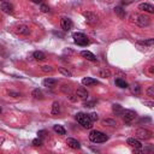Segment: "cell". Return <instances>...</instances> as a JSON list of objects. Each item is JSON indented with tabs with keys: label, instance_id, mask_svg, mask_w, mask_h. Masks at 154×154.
<instances>
[{
	"label": "cell",
	"instance_id": "obj_37",
	"mask_svg": "<svg viewBox=\"0 0 154 154\" xmlns=\"http://www.w3.org/2000/svg\"><path fill=\"white\" fill-rule=\"evenodd\" d=\"M94 105H95V101H87L83 104L84 107H94Z\"/></svg>",
	"mask_w": 154,
	"mask_h": 154
},
{
	"label": "cell",
	"instance_id": "obj_40",
	"mask_svg": "<svg viewBox=\"0 0 154 154\" xmlns=\"http://www.w3.org/2000/svg\"><path fill=\"white\" fill-rule=\"evenodd\" d=\"M68 98H69V99H70L71 101H76V100H77V96L75 98V95H72V94H70V95H69Z\"/></svg>",
	"mask_w": 154,
	"mask_h": 154
},
{
	"label": "cell",
	"instance_id": "obj_10",
	"mask_svg": "<svg viewBox=\"0 0 154 154\" xmlns=\"http://www.w3.org/2000/svg\"><path fill=\"white\" fill-rule=\"evenodd\" d=\"M0 8H1L3 12H5V13H13V5L8 1H1Z\"/></svg>",
	"mask_w": 154,
	"mask_h": 154
},
{
	"label": "cell",
	"instance_id": "obj_43",
	"mask_svg": "<svg viewBox=\"0 0 154 154\" xmlns=\"http://www.w3.org/2000/svg\"><path fill=\"white\" fill-rule=\"evenodd\" d=\"M148 71H149V74H152V75H154V66H149V69H148Z\"/></svg>",
	"mask_w": 154,
	"mask_h": 154
},
{
	"label": "cell",
	"instance_id": "obj_9",
	"mask_svg": "<svg viewBox=\"0 0 154 154\" xmlns=\"http://www.w3.org/2000/svg\"><path fill=\"white\" fill-rule=\"evenodd\" d=\"M15 32L19 35H29L30 29H29V27H27L24 24H18V25L15 27Z\"/></svg>",
	"mask_w": 154,
	"mask_h": 154
},
{
	"label": "cell",
	"instance_id": "obj_32",
	"mask_svg": "<svg viewBox=\"0 0 154 154\" xmlns=\"http://www.w3.org/2000/svg\"><path fill=\"white\" fill-rule=\"evenodd\" d=\"M33 146H35V147H40V146H42V140L41 139H35V140H33Z\"/></svg>",
	"mask_w": 154,
	"mask_h": 154
},
{
	"label": "cell",
	"instance_id": "obj_15",
	"mask_svg": "<svg viewBox=\"0 0 154 154\" xmlns=\"http://www.w3.org/2000/svg\"><path fill=\"white\" fill-rule=\"evenodd\" d=\"M81 56L83 57V58H86L87 60H90V61H96V57L91 53V52H89V51H82L81 52Z\"/></svg>",
	"mask_w": 154,
	"mask_h": 154
},
{
	"label": "cell",
	"instance_id": "obj_21",
	"mask_svg": "<svg viewBox=\"0 0 154 154\" xmlns=\"http://www.w3.org/2000/svg\"><path fill=\"white\" fill-rule=\"evenodd\" d=\"M53 130L57 132L58 135H65L66 134V130L64 129V127L63 125H59V124L53 125Z\"/></svg>",
	"mask_w": 154,
	"mask_h": 154
},
{
	"label": "cell",
	"instance_id": "obj_7",
	"mask_svg": "<svg viewBox=\"0 0 154 154\" xmlns=\"http://www.w3.org/2000/svg\"><path fill=\"white\" fill-rule=\"evenodd\" d=\"M72 25H74V23H72V20H71L70 18L63 17L60 19V27H61V29H63L64 32H69V30H71V29H72Z\"/></svg>",
	"mask_w": 154,
	"mask_h": 154
},
{
	"label": "cell",
	"instance_id": "obj_20",
	"mask_svg": "<svg viewBox=\"0 0 154 154\" xmlns=\"http://www.w3.org/2000/svg\"><path fill=\"white\" fill-rule=\"evenodd\" d=\"M99 76L102 77V78H110V77H111V71H110L108 69H106V68L100 69V71H99Z\"/></svg>",
	"mask_w": 154,
	"mask_h": 154
},
{
	"label": "cell",
	"instance_id": "obj_17",
	"mask_svg": "<svg viewBox=\"0 0 154 154\" xmlns=\"http://www.w3.org/2000/svg\"><path fill=\"white\" fill-rule=\"evenodd\" d=\"M112 111H113V113L116 116H123V112H124V108H123L120 105L118 104H115V105H112Z\"/></svg>",
	"mask_w": 154,
	"mask_h": 154
},
{
	"label": "cell",
	"instance_id": "obj_26",
	"mask_svg": "<svg viewBox=\"0 0 154 154\" xmlns=\"http://www.w3.org/2000/svg\"><path fill=\"white\" fill-rule=\"evenodd\" d=\"M52 115H59L60 113V105H59V102H53V105H52Z\"/></svg>",
	"mask_w": 154,
	"mask_h": 154
},
{
	"label": "cell",
	"instance_id": "obj_4",
	"mask_svg": "<svg viewBox=\"0 0 154 154\" xmlns=\"http://www.w3.org/2000/svg\"><path fill=\"white\" fill-rule=\"evenodd\" d=\"M135 135H136V137L140 139V140H149V139L153 137V132H152L150 130H148V129L140 128V129L136 130Z\"/></svg>",
	"mask_w": 154,
	"mask_h": 154
},
{
	"label": "cell",
	"instance_id": "obj_11",
	"mask_svg": "<svg viewBox=\"0 0 154 154\" xmlns=\"http://www.w3.org/2000/svg\"><path fill=\"white\" fill-rule=\"evenodd\" d=\"M139 10L141 11H145V12H148V13H154V6L152 4H148V3H142L139 5Z\"/></svg>",
	"mask_w": 154,
	"mask_h": 154
},
{
	"label": "cell",
	"instance_id": "obj_18",
	"mask_svg": "<svg viewBox=\"0 0 154 154\" xmlns=\"http://www.w3.org/2000/svg\"><path fill=\"white\" fill-rule=\"evenodd\" d=\"M82 84L83 86H94V84H98V81L91 78V77H84L83 79H82Z\"/></svg>",
	"mask_w": 154,
	"mask_h": 154
},
{
	"label": "cell",
	"instance_id": "obj_39",
	"mask_svg": "<svg viewBox=\"0 0 154 154\" xmlns=\"http://www.w3.org/2000/svg\"><path fill=\"white\" fill-rule=\"evenodd\" d=\"M142 104H143V105H147V106H149V107H153V106H154V101H143Z\"/></svg>",
	"mask_w": 154,
	"mask_h": 154
},
{
	"label": "cell",
	"instance_id": "obj_6",
	"mask_svg": "<svg viewBox=\"0 0 154 154\" xmlns=\"http://www.w3.org/2000/svg\"><path fill=\"white\" fill-rule=\"evenodd\" d=\"M136 112L132 111V110H124V112H123V120H124V123H127V124H129V123H131L132 120H135L136 118Z\"/></svg>",
	"mask_w": 154,
	"mask_h": 154
},
{
	"label": "cell",
	"instance_id": "obj_3",
	"mask_svg": "<svg viewBox=\"0 0 154 154\" xmlns=\"http://www.w3.org/2000/svg\"><path fill=\"white\" fill-rule=\"evenodd\" d=\"M72 37H74L75 44L78 45V46H87V45H89V40L83 33H75L72 35Z\"/></svg>",
	"mask_w": 154,
	"mask_h": 154
},
{
	"label": "cell",
	"instance_id": "obj_5",
	"mask_svg": "<svg viewBox=\"0 0 154 154\" xmlns=\"http://www.w3.org/2000/svg\"><path fill=\"white\" fill-rule=\"evenodd\" d=\"M132 18H135L134 19V22H135V24H137L139 27H148L149 25V23H150V20H149V18L147 17V16H145V15H136L135 17H132Z\"/></svg>",
	"mask_w": 154,
	"mask_h": 154
},
{
	"label": "cell",
	"instance_id": "obj_1",
	"mask_svg": "<svg viewBox=\"0 0 154 154\" xmlns=\"http://www.w3.org/2000/svg\"><path fill=\"white\" fill-rule=\"evenodd\" d=\"M76 120L78 124H81L83 128L86 129H91L93 128V122L90 120L89 116L86 115V113H82V112H78V113L76 115Z\"/></svg>",
	"mask_w": 154,
	"mask_h": 154
},
{
	"label": "cell",
	"instance_id": "obj_14",
	"mask_svg": "<svg viewBox=\"0 0 154 154\" xmlns=\"http://www.w3.org/2000/svg\"><path fill=\"white\" fill-rule=\"evenodd\" d=\"M76 95H77L81 100H87L89 94H88V91H87L86 88L79 87V88H77V90H76Z\"/></svg>",
	"mask_w": 154,
	"mask_h": 154
},
{
	"label": "cell",
	"instance_id": "obj_23",
	"mask_svg": "<svg viewBox=\"0 0 154 154\" xmlns=\"http://www.w3.org/2000/svg\"><path fill=\"white\" fill-rule=\"evenodd\" d=\"M102 123V125H107V127H116L117 125V122L115 120V119H111V118H106V119H104L101 122Z\"/></svg>",
	"mask_w": 154,
	"mask_h": 154
},
{
	"label": "cell",
	"instance_id": "obj_41",
	"mask_svg": "<svg viewBox=\"0 0 154 154\" xmlns=\"http://www.w3.org/2000/svg\"><path fill=\"white\" fill-rule=\"evenodd\" d=\"M61 90L63 91H70V88H69V86H63L61 87Z\"/></svg>",
	"mask_w": 154,
	"mask_h": 154
},
{
	"label": "cell",
	"instance_id": "obj_12",
	"mask_svg": "<svg viewBox=\"0 0 154 154\" xmlns=\"http://www.w3.org/2000/svg\"><path fill=\"white\" fill-rule=\"evenodd\" d=\"M127 143L130 146V147H132V148H142V143L140 142V140L139 139H135V137H130V139H128L127 140Z\"/></svg>",
	"mask_w": 154,
	"mask_h": 154
},
{
	"label": "cell",
	"instance_id": "obj_24",
	"mask_svg": "<svg viewBox=\"0 0 154 154\" xmlns=\"http://www.w3.org/2000/svg\"><path fill=\"white\" fill-rule=\"evenodd\" d=\"M116 84H117V87H119V88H122V89L129 88V84L127 83L124 79H122V78H116Z\"/></svg>",
	"mask_w": 154,
	"mask_h": 154
},
{
	"label": "cell",
	"instance_id": "obj_31",
	"mask_svg": "<svg viewBox=\"0 0 154 154\" xmlns=\"http://www.w3.org/2000/svg\"><path fill=\"white\" fill-rule=\"evenodd\" d=\"M88 116H89L91 122H96L99 119V116H98V113H95V112H91V113H89Z\"/></svg>",
	"mask_w": 154,
	"mask_h": 154
},
{
	"label": "cell",
	"instance_id": "obj_33",
	"mask_svg": "<svg viewBox=\"0 0 154 154\" xmlns=\"http://www.w3.org/2000/svg\"><path fill=\"white\" fill-rule=\"evenodd\" d=\"M46 134H47V132H46V130H40V131L37 132V137L42 140V139H45Z\"/></svg>",
	"mask_w": 154,
	"mask_h": 154
},
{
	"label": "cell",
	"instance_id": "obj_2",
	"mask_svg": "<svg viewBox=\"0 0 154 154\" xmlns=\"http://www.w3.org/2000/svg\"><path fill=\"white\" fill-rule=\"evenodd\" d=\"M89 140L94 143H104L108 140V136L101 131L93 130V131H90V134H89Z\"/></svg>",
	"mask_w": 154,
	"mask_h": 154
},
{
	"label": "cell",
	"instance_id": "obj_8",
	"mask_svg": "<svg viewBox=\"0 0 154 154\" xmlns=\"http://www.w3.org/2000/svg\"><path fill=\"white\" fill-rule=\"evenodd\" d=\"M83 16H84V18L87 20V23H89V24H95L98 22V19H99L98 15H95L94 12H90V11L83 12Z\"/></svg>",
	"mask_w": 154,
	"mask_h": 154
},
{
	"label": "cell",
	"instance_id": "obj_25",
	"mask_svg": "<svg viewBox=\"0 0 154 154\" xmlns=\"http://www.w3.org/2000/svg\"><path fill=\"white\" fill-rule=\"evenodd\" d=\"M32 95L35 98V99H37V100H42L44 99V93L41 91L39 88L37 89H34L33 90V93H32Z\"/></svg>",
	"mask_w": 154,
	"mask_h": 154
},
{
	"label": "cell",
	"instance_id": "obj_30",
	"mask_svg": "<svg viewBox=\"0 0 154 154\" xmlns=\"http://www.w3.org/2000/svg\"><path fill=\"white\" fill-rule=\"evenodd\" d=\"M41 70L44 71V72H53V68L52 66H49V65H42L41 66Z\"/></svg>",
	"mask_w": 154,
	"mask_h": 154
},
{
	"label": "cell",
	"instance_id": "obj_36",
	"mask_svg": "<svg viewBox=\"0 0 154 154\" xmlns=\"http://www.w3.org/2000/svg\"><path fill=\"white\" fill-rule=\"evenodd\" d=\"M146 93H147V95H149V96H154V87H149V88L146 90Z\"/></svg>",
	"mask_w": 154,
	"mask_h": 154
},
{
	"label": "cell",
	"instance_id": "obj_34",
	"mask_svg": "<svg viewBox=\"0 0 154 154\" xmlns=\"http://www.w3.org/2000/svg\"><path fill=\"white\" fill-rule=\"evenodd\" d=\"M7 94H8L10 96H12V98H19V96H20V94H19V93H17V91H12V90L7 91Z\"/></svg>",
	"mask_w": 154,
	"mask_h": 154
},
{
	"label": "cell",
	"instance_id": "obj_44",
	"mask_svg": "<svg viewBox=\"0 0 154 154\" xmlns=\"http://www.w3.org/2000/svg\"><path fill=\"white\" fill-rule=\"evenodd\" d=\"M152 154H154V153H152Z\"/></svg>",
	"mask_w": 154,
	"mask_h": 154
},
{
	"label": "cell",
	"instance_id": "obj_29",
	"mask_svg": "<svg viewBox=\"0 0 154 154\" xmlns=\"http://www.w3.org/2000/svg\"><path fill=\"white\" fill-rule=\"evenodd\" d=\"M139 44L145 45V46H152V45H154V39H149V40H145V41H140Z\"/></svg>",
	"mask_w": 154,
	"mask_h": 154
},
{
	"label": "cell",
	"instance_id": "obj_16",
	"mask_svg": "<svg viewBox=\"0 0 154 154\" xmlns=\"http://www.w3.org/2000/svg\"><path fill=\"white\" fill-rule=\"evenodd\" d=\"M57 83H58V81L54 78H46L44 81V86L47 88H54L57 86Z\"/></svg>",
	"mask_w": 154,
	"mask_h": 154
},
{
	"label": "cell",
	"instance_id": "obj_35",
	"mask_svg": "<svg viewBox=\"0 0 154 154\" xmlns=\"http://www.w3.org/2000/svg\"><path fill=\"white\" fill-rule=\"evenodd\" d=\"M41 11L42 12H45V13H47V12H49L51 10H49V7L47 6V5H45V4H41Z\"/></svg>",
	"mask_w": 154,
	"mask_h": 154
},
{
	"label": "cell",
	"instance_id": "obj_42",
	"mask_svg": "<svg viewBox=\"0 0 154 154\" xmlns=\"http://www.w3.org/2000/svg\"><path fill=\"white\" fill-rule=\"evenodd\" d=\"M146 122H150V118H142L141 120H140V123H146Z\"/></svg>",
	"mask_w": 154,
	"mask_h": 154
},
{
	"label": "cell",
	"instance_id": "obj_13",
	"mask_svg": "<svg viewBox=\"0 0 154 154\" xmlns=\"http://www.w3.org/2000/svg\"><path fill=\"white\" fill-rule=\"evenodd\" d=\"M66 145L70 147V148H72V149H79L81 148V143L76 140V139H72V137H69L66 140Z\"/></svg>",
	"mask_w": 154,
	"mask_h": 154
},
{
	"label": "cell",
	"instance_id": "obj_27",
	"mask_svg": "<svg viewBox=\"0 0 154 154\" xmlns=\"http://www.w3.org/2000/svg\"><path fill=\"white\" fill-rule=\"evenodd\" d=\"M130 90H131V93H132V94L139 95V94L141 93V87H140L137 83H135V84H132V86L130 87Z\"/></svg>",
	"mask_w": 154,
	"mask_h": 154
},
{
	"label": "cell",
	"instance_id": "obj_19",
	"mask_svg": "<svg viewBox=\"0 0 154 154\" xmlns=\"http://www.w3.org/2000/svg\"><path fill=\"white\" fill-rule=\"evenodd\" d=\"M115 12H116V15L119 17V18H125V10L123 8L122 6H116L115 7Z\"/></svg>",
	"mask_w": 154,
	"mask_h": 154
},
{
	"label": "cell",
	"instance_id": "obj_28",
	"mask_svg": "<svg viewBox=\"0 0 154 154\" xmlns=\"http://www.w3.org/2000/svg\"><path fill=\"white\" fill-rule=\"evenodd\" d=\"M58 71H59V72H60L61 75H64V76H66V77H71V76H72V74H71L69 70L64 69V68H59Z\"/></svg>",
	"mask_w": 154,
	"mask_h": 154
},
{
	"label": "cell",
	"instance_id": "obj_38",
	"mask_svg": "<svg viewBox=\"0 0 154 154\" xmlns=\"http://www.w3.org/2000/svg\"><path fill=\"white\" fill-rule=\"evenodd\" d=\"M132 154H146V152H143L142 148H135L132 150Z\"/></svg>",
	"mask_w": 154,
	"mask_h": 154
},
{
	"label": "cell",
	"instance_id": "obj_22",
	"mask_svg": "<svg viewBox=\"0 0 154 154\" xmlns=\"http://www.w3.org/2000/svg\"><path fill=\"white\" fill-rule=\"evenodd\" d=\"M33 57H34L35 60H45L46 59V54L44 52H41V51H36V52H34Z\"/></svg>",
	"mask_w": 154,
	"mask_h": 154
}]
</instances>
